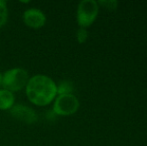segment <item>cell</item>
Listing matches in <instances>:
<instances>
[{
  "mask_svg": "<svg viewBox=\"0 0 147 146\" xmlns=\"http://www.w3.org/2000/svg\"><path fill=\"white\" fill-rule=\"evenodd\" d=\"M25 94L31 104L39 107L51 104L57 96V83L45 74H35L29 77Z\"/></svg>",
  "mask_w": 147,
  "mask_h": 146,
  "instance_id": "6da1fadb",
  "label": "cell"
},
{
  "mask_svg": "<svg viewBox=\"0 0 147 146\" xmlns=\"http://www.w3.org/2000/svg\"><path fill=\"white\" fill-rule=\"evenodd\" d=\"M29 80L27 70L21 67H13L2 73V88L12 92L21 91L25 89Z\"/></svg>",
  "mask_w": 147,
  "mask_h": 146,
  "instance_id": "7a4b0ae2",
  "label": "cell"
},
{
  "mask_svg": "<svg viewBox=\"0 0 147 146\" xmlns=\"http://www.w3.org/2000/svg\"><path fill=\"white\" fill-rule=\"evenodd\" d=\"M99 6L95 0H82L77 6L76 19L80 28H87L95 21L98 15Z\"/></svg>",
  "mask_w": 147,
  "mask_h": 146,
  "instance_id": "3957f363",
  "label": "cell"
},
{
  "mask_svg": "<svg viewBox=\"0 0 147 146\" xmlns=\"http://www.w3.org/2000/svg\"><path fill=\"white\" fill-rule=\"evenodd\" d=\"M52 103V112L58 116H70L77 112L80 105L79 100L73 93L57 95Z\"/></svg>",
  "mask_w": 147,
  "mask_h": 146,
  "instance_id": "277c9868",
  "label": "cell"
},
{
  "mask_svg": "<svg viewBox=\"0 0 147 146\" xmlns=\"http://www.w3.org/2000/svg\"><path fill=\"white\" fill-rule=\"evenodd\" d=\"M22 21L27 27L32 28V29H39L46 24L47 17L41 9L36 7H31L23 12Z\"/></svg>",
  "mask_w": 147,
  "mask_h": 146,
  "instance_id": "5b68a950",
  "label": "cell"
},
{
  "mask_svg": "<svg viewBox=\"0 0 147 146\" xmlns=\"http://www.w3.org/2000/svg\"><path fill=\"white\" fill-rule=\"evenodd\" d=\"M9 114L17 121L25 123V124H33L38 120V115L36 111L22 103L15 104L9 110Z\"/></svg>",
  "mask_w": 147,
  "mask_h": 146,
  "instance_id": "8992f818",
  "label": "cell"
},
{
  "mask_svg": "<svg viewBox=\"0 0 147 146\" xmlns=\"http://www.w3.org/2000/svg\"><path fill=\"white\" fill-rule=\"evenodd\" d=\"M15 105V96L14 93L0 88V110L9 111Z\"/></svg>",
  "mask_w": 147,
  "mask_h": 146,
  "instance_id": "52a82bcc",
  "label": "cell"
},
{
  "mask_svg": "<svg viewBox=\"0 0 147 146\" xmlns=\"http://www.w3.org/2000/svg\"><path fill=\"white\" fill-rule=\"evenodd\" d=\"M9 17V9H8L7 2L0 0V28L6 25Z\"/></svg>",
  "mask_w": 147,
  "mask_h": 146,
  "instance_id": "ba28073f",
  "label": "cell"
},
{
  "mask_svg": "<svg viewBox=\"0 0 147 146\" xmlns=\"http://www.w3.org/2000/svg\"><path fill=\"white\" fill-rule=\"evenodd\" d=\"M73 84L69 80H63L57 84V95L61 94H72Z\"/></svg>",
  "mask_w": 147,
  "mask_h": 146,
  "instance_id": "9c48e42d",
  "label": "cell"
},
{
  "mask_svg": "<svg viewBox=\"0 0 147 146\" xmlns=\"http://www.w3.org/2000/svg\"><path fill=\"white\" fill-rule=\"evenodd\" d=\"M76 38L79 43H84L88 38V32L85 28H79L76 33Z\"/></svg>",
  "mask_w": 147,
  "mask_h": 146,
  "instance_id": "30bf717a",
  "label": "cell"
},
{
  "mask_svg": "<svg viewBox=\"0 0 147 146\" xmlns=\"http://www.w3.org/2000/svg\"><path fill=\"white\" fill-rule=\"evenodd\" d=\"M97 3L101 4V5H107V7L111 8V9H115V7L117 5L116 1H99Z\"/></svg>",
  "mask_w": 147,
  "mask_h": 146,
  "instance_id": "8fae6325",
  "label": "cell"
},
{
  "mask_svg": "<svg viewBox=\"0 0 147 146\" xmlns=\"http://www.w3.org/2000/svg\"><path fill=\"white\" fill-rule=\"evenodd\" d=\"M0 88H2V73L0 72Z\"/></svg>",
  "mask_w": 147,
  "mask_h": 146,
  "instance_id": "7c38bea8",
  "label": "cell"
}]
</instances>
